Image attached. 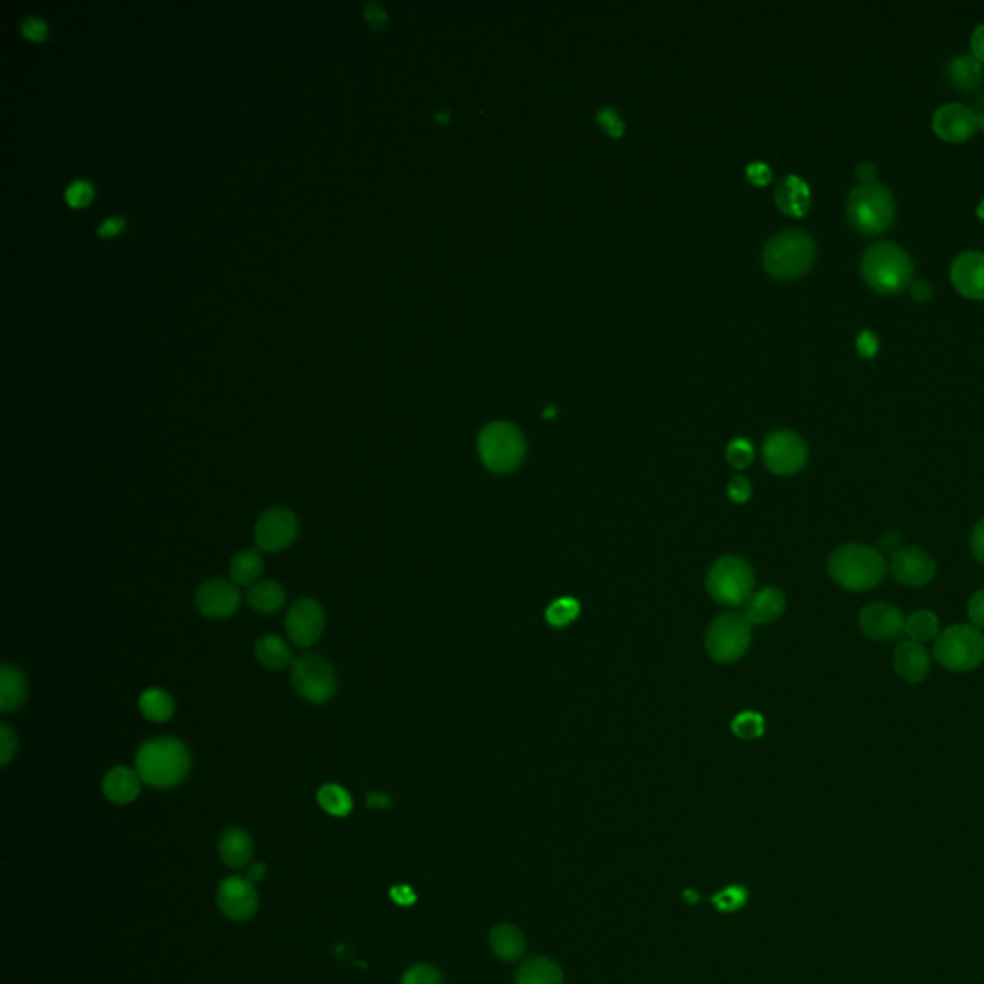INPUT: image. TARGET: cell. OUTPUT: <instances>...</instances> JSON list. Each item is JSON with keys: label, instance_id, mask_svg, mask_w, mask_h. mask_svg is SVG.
<instances>
[{"label": "cell", "instance_id": "32", "mask_svg": "<svg viewBox=\"0 0 984 984\" xmlns=\"http://www.w3.org/2000/svg\"><path fill=\"white\" fill-rule=\"evenodd\" d=\"M948 75L961 91H973L983 79V66L975 56H958L952 60Z\"/></svg>", "mask_w": 984, "mask_h": 984}, {"label": "cell", "instance_id": "56", "mask_svg": "<svg viewBox=\"0 0 984 984\" xmlns=\"http://www.w3.org/2000/svg\"><path fill=\"white\" fill-rule=\"evenodd\" d=\"M264 875H266V867H264L262 863H254V865L248 869V879H250L252 883L262 881V879H264Z\"/></svg>", "mask_w": 984, "mask_h": 984}, {"label": "cell", "instance_id": "36", "mask_svg": "<svg viewBox=\"0 0 984 984\" xmlns=\"http://www.w3.org/2000/svg\"><path fill=\"white\" fill-rule=\"evenodd\" d=\"M748 900V892L746 888L742 886H727L723 888L719 894H715L712 898L715 908L719 911H737L746 904Z\"/></svg>", "mask_w": 984, "mask_h": 984}, {"label": "cell", "instance_id": "38", "mask_svg": "<svg viewBox=\"0 0 984 984\" xmlns=\"http://www.w3.org/2000/svg\"><path fill=\"white\" fill-rule=\"evenodd\" d=\"M733 733L740 738H758L763 735V717L756 712H744L733 721Z\"/></svg>", "mask_w": 984, "mask_h": 984}, {"label": "cell", "instance_id": "46", "mask_svg": "<svg viewBox=\"0 0 984 984\" xmlns=\"http://www.w3.org/2000/svg\"><path fill=\"white\" fill-rule=\"evenodd\" d=\"M598 122L602 123V127L612 135V137H619L623 133V122L619 120V116L615 114L614 110L606 108L598 114Z\"/></svg>", "mask_w": 984, "mask_h": 984}, {"label": "cell", "instance_id": "22", "mask_svg": "<svg viewBox=\"0 0 984 984\" xmlns=\"http://www.w3.org/2000/svg\"><path fill=\"white\" fill-rule=\"evenodd\" d=\"M787 606V598L779 589L767 587L756 594L750 596L746 602V612L744 617L748 619L750 625H765L775 619H779Z\"/></svg>", "mask_w": 984, "mask_h": 984}, {"label": "cell", "instance_id": "44", "mask_svg": "<svg viewBox=\"0 0 984 984\" xmlns=\"http://www.w3.org/2000/svg\"><path fill=\"white\" fill-rule=\"evenodd\" d=\"M856 348L863 358H873L879 352V341L873 331H861Z\"/></svg>", "mask_w": 984, "mask_h": 984}, {"label": "cell", "instance_id": "47", "mask_svg": "<svg viewBox=\"0 0 984 984\" xmlns=\"http://www.w3.org/2000/svg\"><path fill=\"white\" fill-rule=\"evenodd\" d=\"M971 550L975 554V558L984 564V519H981L973 531V537H971Z\"/></svg>", "mask_w": 984, "mask_h": 984}, {"label": "cell", "instance_id": "54", "mask_svg": "<svg viewBox=\"0 0 984 984\" xmlns=\"http://www.w3.org/2000/svg\"><path fill=\"white\" fill-rule=\"evenodd\" d=\"M368 806L373 810H383L391 806V798L385 792H371L368 794Z\"/></svg>", "mask_w": 984, "mask_h": 984}, {"label": "cell", "instance_id": "34", "mask_svg": "<svg viewBox=\"0 0 984 984\" xmlns=\"http://www.w3.org/2000/svg\"><path fill=\"white\" fill-rule=\"evenodd\" d=\"M318 802L321 808L329 815L335 817H346L352 812V798L345 788L339 785H325L318 790Z\"/></svg>", "mask_w": 984, "mask_h": 984}, {"label": "cell", "instance_id": "57", "mask_svg": "<svg viewBox=\"0 0 984 984\" xmlns=\"http://www.w3.org/2000/svg\"><path fill=\"white\" fill-rule=\"evenodd\" d=\"M979 114H977V122H979V127L984 131V99L981 100V106H979Z\"/></svg>", "mask_w": 984, "mask_h": 984}, {"label": "cell", "instance_id": "1", "mask_svg": "<svg viewBox=\"0 0 984 984\" xmlns=\"http://www.w3.org/2000/svg\"><path fill=\"white\" fill-rule=\"evenodd\" d=\"M135 769L150 787H177L191 771V752L177 738H152L137 752Z\"/></svg>", "mask_w": 984, "mask_h": 984}, {"label": "cell", "instance_id": "51", "mask_svg": "<svg viewBox=\"0 0 984 984\" xmlns=\"http://www.w3.org/2000/svg\"><path fill=\"white\" fill-rule=\"evenodd\" d=\"M748 177H750V181H752V183H756V185H765V183H769V179H771V172H769V168H767L765 164H752V166L748 168Z\"/></svg>", "mask_w": 984, "mask_h": 984}, {"label": "cell", "instance_id": "52", "mask_svg": "<svg viewBox=\"0 0 984 984\" xmlns=\"http://www.w3.org/2000/svg\"><path fill=\"white\" fill-rule=\"evenodd\" d=\"M366 18H368L369 24L373 27H379V25L385 22V10L379 2H368L366 4Z\"/></svg>", "mask_w": 984, "mask_h": 984}, {"label": "cell", "instance_id": "48", "mask_svg": "<svg viewBox=\"0 0 984 984\" xmlns=\"http://www.w3.org/2000/svg\"><path fill=\"white\" fill-rule=\"evenodd\" d=\"M391 898L400 906H412L416 902V894L410 886L400 885L391 888Z\"/></svg>", "mask_w": 984, "mask_h": 984}, {"label": "cell", "instance_id": "37", "mask_svg": "<svg viewBox=\"0 0 984 984\" xmlns=\"http://www.w3.org/2000/svg\"><path fill=\"white\" fill-rule=\"evenodd\" d=\"M402 984H443V975L435 965L419 963L404 973Z\"/></svg>", "mask_w": 984, "mask_h": 984}, {"label": "cell", "instance_id": "27", "mask_svg": "<svg viewBox=\"0 0 984 984\" xmlns=\"http://www.w3.org/2000/svg\"><path fill=\"white\" fill-rule=\"evenodd\" d=\"M246 600L250 608L258 614H277L287 600V592L277 581H258L246 592Z\"/></svg>", "mask_w": 984, "mask_h": 984}, {"label": "cell", "instance_id": "7", "mask_svg": "<svg viewBox=\"0 0 984 984\" xmlns=\"http://www.w3.org/2000/svg\"><path fill=\"white\" fill-rule=\"evenodd\" d=\"M935 658L950 671H971L979 667L984 660L983 633L971 625L948 627L936 639Z\"/></svg>", "mask_w": 984, "mask_h": 984}, {"label": "cell", "instance_id": "31", "mask_svg": "<svg viewBox=\"0 0 984 984\" xmlns=\"http://www.w3.org/2000/svg\"><path fill=\"white\" fill-rule=\"evenodd\" d=\"M139 710L147 721L166 723L175 714L172 694L164 689H148L139 698Z\"/></svg>", "mask_w": 984, "mask_h": 984}, {"label": "cell", "instance_id": "17", "mask_svg": "<svg viewBox=\"0 0 984 984\" xmlns=\"http://www.w3.org/2000/svg\"><path fill=\"white\" fill-rule=\"evenodd\" d=\"M933 129L946 143H965L977 129V114L965 104H946L938 108L933 116Z\"/></svg>", "mask_w": 984, "mask_h": 984}, {"label": "cell", "instance_id": "5", "mask_svg": "<svg viewBox=\"0 0 984 984\" xmlns=\"http://www.w3.org/2000/svg\"><path fill=\"white\" fill-rule=\"evenodd\" d=\"M896 216L892 193L881 183L858 185L846 200V218L850 225L865 233L877 235L886 231Z\"/></svg>", "mask_w": 984, "mask_h": 984}, {"label": "cell", "instance_id": "16", "mask_svg": "<svg viewBox=\"0 0 984 984\" xmlns=\"http://www.w3.org/2000/svg\"><path fill=\"white\" fill-rule=\"evenodd\" d=\"M861 631L871 640L898 639L904 633L906 617L888 602H871L860 614Z\"/></svg>", "mask_w": 984, "mask_h": 984}, {"label": "cell", "instance_id": "14", "mask_svg": "<svg viewBox=\"0 0 984 984\" xmlns=\"http://www.w3.org/2000/svg\"><path fill=\"white\" fill-rule=\"evenodd\" d=\"M890 569L898 583L917 589L933 581L936 564L925 550L917 546H906L892 554Z\"/></svg>", "mask_w": 984, "mask_h": 984}, {"label": "cell", "instance_id": "21", "mask_svg": "<svg viewBox=\"0 0 984 984\" xmlns=\"http://www.w3.org/2000/svg\"><path fill=\"white\" fill-rule=\"evenodd\" d=\"M141 783L143 779L139 777L137 769L120 765L106 773L102 781V792L110 802L123 806V804H131L141 794Z\"/></svg>", "mask_w": 984, "mask_h": 984}, {"label": "cell", "instance_id": "23", "mask_svg": "<svg viewBox=\"0 0 984 984\" xmlns=\"http://www.w3.org/2000/svg\"><path fill=\"white\" fill-rule=\"evenodd\" d=\"M810 187L804 179L796 175H788L775 191V202L779 210L787 216L802 218L810 210Z\"/></svg>", "mask_w": 984, "mask_h": 984}, {"label": "cell", "instance_id": "10", "mask_svg": "<svg viewBox=\"0 0 984 984\" xmlns=\"http://www.w3.org/2000/svg\"><path fill=\"white\" fill-rule=\"evenodd\" d=\"M750 640L752 631L744 615L723 614L710 625L706 635V648L717 662L731 664L748 652Z\"/></svg>", "mask_w": 984, "mask_h": 984}, {"label": "cell", "instance_id": "3", "mask_svg": "<svg viewBox=\"0 0 984 984\" xmlns=\"http://www.w3.org/2000/svg\"><path fill=\"white\" fill-rule=\"evenodd\" d=\"M829 573L848 591H869L885 579L886 564L881 552L871 546L844 544L831 554Z\"/></svg>", "mask_w": 984, "mask_h": 984}, {"label": "cell", "instance_id": "55", "mask_svg": "<svg viewBox=\"0 0 984 984\" xmlns=\"http://www.w3.org/2000/svg\"><path fill=\"white\" fill-rule=\"evenodd\" d=\"M875 173H877L875 164H861V166H858V170H856V175L860 177L861 185L875 183Z\"/></svg>", "mask_w": 984, "mask_h": 984}, {"label": "cell", "instance_id": "39", "mask_svg": "<svg viewBox=\"0 0 984 984\" xmlns=\"http://www.w3.org/2000/svg\"><path fill=\"white\" fill-rule=\"evenodd\" d=\"M727 460L733 468L744 469L754 460V448L746 439H737L727 448Z\"/></svg>", "mask_w": 984, "mask_h": 984}, {"label": "cell", "instance_id": "53", "mask_svg": "<svg viewBox=\"0 0 984 984\" xmlns=\"http://www.w3.org/2000/svg\"><path fill=\"white\" fill-rule=\"evenodd\" d=\"M971 50H973V56H975L979 62H984V24L979 25V27L973 31V37H971Z\"/></svg>", "mask_w": 984, "mask_h": 984}, {"label": "cell", "instance_id": "41", "mask_svg": "<svg viewBox=\"0 0 984 984\" xmlns=\"http://www.w3.org/2000/svg\"><path fill=\"white\" fill-rule=\"evenodd\" d=\"M16 750H18L16 733L6 723H0V763L8 765L16 756Z\"/></svg>", "mask_w": 984, "mask_h": 984}, {"label": "cell", "instance_id": "20", "mask_svg": "<svg viewBox=\"0 0 984 984\" xmlns=\"http://www.w3.org/2000/svg\"><path fill=\"white\" fill-rule=\"evenodd\" d=\"M894 669L908 683H921L931 671V656L923 642L904 640L894 654Z\"/></svg>", "mask_w": 984, "mask_h": 984}, {"label": "cell", "instance_id": "33", "mask_svg": "<svg viewBox=\"0 0 984 984\" xmlns=\"http://www.w3.org/2000/svg\"><path fill=\"white\" fill-rule=\"evenodd\" d=\"M938 629H940V621H938V617H936L933 612L921 610V612H915V614H911L910 617L906 619L904 633H906L911 640L925 642V640L936 639V637H938Z\"/></svg>", "mask_w": 984, "mask_h": 984}, {"label": "cell", "instance_id": "15", "mask_svg": "<svg viewBox=\"0 0 984 984\" xmlns=\"http://www.w3.org/2000/svg\"><path fill=\"white\" fill-rule=\"evenodd\" d=\"M241 606V592L233 581L210 579L200 585L197 591V608L200 614L210 619L231 617Z\"/></svg>", "mask_w": 984, "mask_h": 984}, {"label": "cell", "instance_id": "9", "mask_svg": "<svg viewBox=\"0 0 984 984\" xmlns=\"http://www.w3.org/2000/svg\"><path fill=\"white\" fill-rule=\"evenodd\" d=\"M291 683L298 696L312 704L329 702L339 689L337 671L318 654H302L293 662Z\"/></svg>", "mask_w": 984, "mask_h": 984}, {"label": "cell", "instance_id": "26", "mask_svg": "<svg viewBox=\"0 0 984 984\" xmlns=\"http://www.w3.org/2000/svg\"><path fill=\"white\" fill-rule=\"evenodd\" d=\"M220 854L227 867L241 869L252 858V838L241 827H231L220 838Z\"/></svg>", "mask_w": 984, "mask_h": 984}, {"label": "cell", "instance_id": "25", "mask_svg": "<svg viewBox=\"0 0 984 984\" xmlns=\"http://www.w3.org/2000/svg\"><path fill=\"white\" fill-rule=\"evenodd\" d=\"M254 654H256V660L271 671H281V669H285L295 662L289 642L277 637V635H266V637H260L256 640Z\"/></svg>", "mask_w": 984, "mask_h": 984}, {"label": "cell", "instance_id": "2", "mask_svg": "<svg viewBox=\"0 0 984 984\" xmlns=\"http://www.w3.org/2000/svg\"><path fill=\"white\" fill-rule=\"evenodd\" d=\"M861 277L879 295H900L913 283L910 254L894 243L869 246L861 258Z\"/></svg>", "mask_w": 984, "mask_h": 984}, {"label": "cell", "instance_id": "19", "mask_svg": "<svg viewBox=\"0 0 984 984\" xmlns=\"http://www.w3.org/2000/svg\"><path fill=\"white\" fill-rule=\"evenodd\" d=\"M954 287L971 300H984V254L969 250L960 254L950 270Z\"/></svg>", "mask_w": 984, "mask_h": 984}, {"label": "cell", "instance_id": "24", "mask_svg": "<svg viewBox=\"0 0 984 984\" xmlns=\"http://www.w3.org/2000/svg\"><path fill=\"white\" fill-rule=\"evenodd\" d=\"M27 698L25 675L14 665L2 664L0 667V710L4 714L16 712L24 706Z\"/></svg>", "mask_w": 984, "mask_h": 984}, {"label": "cell", "instance_id": "6", "mask_svg": "<svg viewBox=\"0 0 984 984\" xmlns=\"http://www.w3.org/2000/svg\"><path fill=\"white\" fill-rule=\"evenodd\" d=\"M479 458L492 473H510L525 460L527 444L514 423L494 421L487 425L477 441Z\"/></svg>", "mask_w": 984, "mask_h": 984}, {"label": "cell", "instance_id": "42", "mask_svg": "<svg viewBox=\"0 0 984 984\" xmlns=\"http://www.w3.org/2000/svg\"><path fill=\"white\" fill-rule=\"evenodd\" d=\"M20 29L24 31L25 37L35 39V41H39V39H43L47 35V24L41 18L31 16V14L25 16L24 20L20 22Z\"/></svg>", "mask_w": 984, "mask_h": 984}, {"label": "cell", "instance_id": "49", "mask_svg": "<svg viewBox=\"0 0 984 984\" xmlns=\"http://www.w3.org/2000/svg\"><path fill=\"white\" fill-rule=\"evenodd\" d=\"M910 293L913 300L927 302L933 296V287L929 281H913L910 285Z\"/></svg>", "mask_w": 984, "mask_h": 984}, {"label": "cell", "instance_id": "35", "mask_svg": "<svg viewBox=\"0 0 984 984\" xmlns=\"http://www.w3.org/2000/svg\"><path fill=\"white\" fill-rule=\"evenodd\" d=\"M581 612V606L575 598H558L546 610V621L554 627H566Z\"/></svg>", "mask_w": 984, "mask_h": 984}, {"label": "cell", "instance_id": "12", "mask_svg": "<svg viewBox=\"0 0 984 984\" xmlns=\"http://www.w3.org/2000/svg\"><path fill=\"white\" fill-rule=\"evenodd\" d=\"M300 523L295 512L287 508H271L258 519L254 539L264 552H281L295 542Z\"/></svg>", "mask_w": 984, "mask_h": 984}, {"label": "cell", "instance_id": "11", "mask_svg": "<svg viewBox=\"0 0 984 984\" xmlns=\"http://www.w3.org/2000/svg\"><path fill=\"white\" fill-rule=\"evenodd\" d=\"M765 466L777 475H792L804 468L808 460V448L794 431H775L763 444Z\"/></svg>", "mask_w": 984, "mask_h": 984}, {"label": "cell", "instance_id": "30", "mask_svg": "<svg viewBox=\"0 0 984 984\" xmlns=\"http://www.w3.org/2000/svg\"><path fill=\"white\" fill-rule=\"evenodd\" d=\"M516 984H564V973L556 961L537 956L517 969Z\"/></svg>", "mask_w": 984, "mask_h": 984}, {"label": "cell", "instance_id": "8", "mask_svg": "<svg viewBox=\"0 0 984 984\" xmlns=\"http://www.w3.org/2000/svg\"><path fill=\"white\" fill-rule=\"evenodd\" d=\"M754 571L750 564L737 556H727L715 562L706 585L712 598L725 606H742L754 591Z\"/></svg>", "mask_w": 984, "mask_h": 984}, {"label": "cell", "instance_id": "28", "mask_svg": "<svg viewBox=\"0 0 984 984\" xmlns=\"http://www.w3.org/2000/svg\"><path fill=\"white\" fill-rule=\"evenodd\" d=\"M264 573V560L256 548H246L233 556L229 564L231 581L237 587H252Z\"/></svg>", "mask_w": 984, "mask_h": 984}, {"label": "cell", "instance_id": "45", "mask_svg": "<svg viewBox=\"0 0 984 984\" xmlns=\"http://www.w3.org/2000/svg\"><path fill=\"white\" fill-rule=\"evenodd\" d=\"M969 617L977 629H984V589L975 592L969 600Z\"/></svg>", "mask_w": 984, "mask_h": 984}, {"label": "cell", "instance_id": "4", "mask_svg": "<svg viewBox=\"0 0 984 984\" xmlns=\"http://www.w3.org/2000/svg\"><path fill=\"white\" fill-rule=\"evenodd\" d=\"M817 246L808 233L788 229L775 235L763 250V268L781 281H792L812 270Z\"/></svg>", "mask_w": 984, "mask_h": 984}, {"label": "cell", "instance_id": "18", "mask_svg": "<svg viewBox=\"0 0 984 984\" xmlns=\"http://www.w3.org/2000/svg\"><path fill=\"white\" fill-rule=\"evenodd\" d=\"M218 906L229 919H250L258 908V894L252 881L245 877L225 879L218 888Z\"/></svg>", "mask_w": 984, "mask_h": 984}, {"label": "cell", "instance_id": "43", "mask_svg": "<svg viewBox=\"0 0 984 984\" xmlns=\"http://www.w3.org/2000/svg\"><path fill=\"white\" fill-rule=\"evenodd\" d=\"M727 492H729L731 500H735L737 504H744V502H748V498H750V494H752V489H750V483H748V479H746V477H740V475H737V477H733V479L729 481V489H727Z\"/></svg>", "mask_w": 984, "mask_h": 984}, {"label": "cell", "instance_id": "13", "mask_svg": "<svg viewBox=\"0 0 984 984\" xmlns=\"http://www.w3.org/2000/svg\"><path fill=\"white\" fill-rule=\"evenodd\" d=\"M285 629L289 639L300 648L314 646L325 629V612L318 600L300 598L289 608Z\"/></svg>", "mask_w": 984, "mask_h": 984}, {"label": "cell", "instance_id": "29", "mask_svg": "<svg viewBox=\"0 0 984 984\" xmlns=\"http://www.w3.org/2000/svg\"><path fill=\"white\" fill-rule=\"evenodd\" d=\"M489 940L492 952L500 960L517 961L525 954V936L514 925L502 923L492 927Z\"/></svg>", "mask_w": 984, "mask_h": 984}, {"label": "cell", "instance_id": "58", "mask_svg": "<svg viewBox=\"0 0 984 984\" xmlns=\"http://www.w3.org/2000/svg\"><path fill=\"white\" fill-rule=\"evenodd\" d=\"M685 898H687L689 902H692V904L700 900V896H698V894H694V890H685Z\"/></svg>", "mask_w": 984, "mask_h": 984}, {"label": "cell", "instance_id": "50", "mask_svg": "<svg viewBox=\"0 0 984 984\" xmlns=\"http://www.w3.org/2000/svg\"><path fill=\"white\" fill-rule=\"evenodd\" d=\"M122 227V216H110V218H106V220L100 223L99 227H97V235H99V237H110V235L118 233Z\"/></svg>", "mask_w": 984, "mask_h": 984}, {"label": "cell", "instance_id": "40", "mask_svg": "<svg viewBox=\"0 0 984 984\" xmlns=\"http://www.w3.org/2000/svg\"><path fill=\"white\" fill-rule=\"evenodd\" d=\"M93 195V187L89 181L85 179H74L66 191H64V198L70 206H83L89 202V198Z\"/></svg>", "mask_w": 984, "mask_h": 984}]
</instances>
